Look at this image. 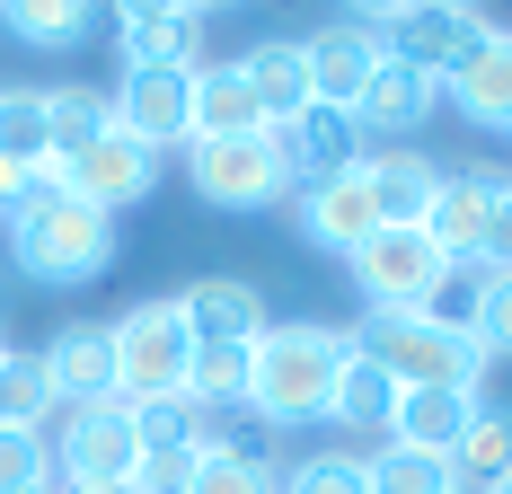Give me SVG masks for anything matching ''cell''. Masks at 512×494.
Here are the masks:
<instances>
[{
  "instance_id": "1",
  "label": "cell",
  "mask_w": 512,
  "mask_h": 494,
  "mask_svg": "<svg viewBox=\"0 0 512 494\" xmlns=\"http://www.w3.org/2000/svg\"><path fill=\"white\" fill-rule=\"evenodd\" d=\"M9 256H18V274L27 283H89V274H106V256H115V221L106 212H89V203H71V186H62V168H36L27 177V195L9 203Z\"/></svg>"
},
{
  "instance_id": "2",
  "label": "cell",
  "mask_w": 512,
  "mask_h": 494,
  "mask_svg": "<svg viewBox=\"0 0 512 494\" xmlns=\"http://www.w3.org/2000/svg\"><path fill=\"white\" fill-rule=\"evenodd\" d=\"M345 353H354V336H345V327H318V318L265 327V336H256V371H248V415L274 424V433L327 424V397H336Z\"/></svg>"
},
{
  "instance_id": "3",
  "label": "cell",
  "mask_w": 512,
  "mask_h": 494,
  "mask_svg": "<svg viewBox=\"0 0 512 494\" xmlns=\"http://www.w3.org/2000/svg\"><path fill=\"white\" fill-rule=\"evenodd\" d=\"M354 353H371L398 389H477L486 380V353L477 336H451V327H433V318H415V309H362V327H345Z\"/></svg>"
},
{
  "instance_id": "4",
  "label": "cell",
  "mask_w": 512,
  "mask_h": 494,
  "mask_svg": "<svg viewBox=\"0 0 512 494\" xmlns=\"http://www.w3.org/2000/svg\"><path fill=\"white\" fill-rule=\"evenodd\" d=\"M106 336H115V397H124V406H151V397H186V362H195V336H186L177 300H142V309H124Z\"/></svg>"
},
{
  "instance_id": "5",
  "label": "cell",
  "mask_w": 512,
  "mask_h": 494,
  "mask_svg": "<svg viewBox=\"0 0 512 494\" xmlns=\"http://www.w3.org/2000/svg\"><path fill=\"white\" fill-rule=\"evenodd\" d=\"M45 442H53L62 486H133V468H142V433H133V406L124 397L62 406V433H45Z\"/></svg>"
},
{
  "instance_id": "6",
  "label": "cell",
  "mask_w": 512,
  "mask_h": 494,
  "mask_svg": "<svg viewBox=\"0 0 512 494\" xmlns=\"http://www.w3.org/2000/svg\"><path fill=\"white\" fill-rule=\"evenodd\" d=\"M186 177H195V195L221 203V212H265V203L292 195V168H283L274 124L248 133V142H186Z\"/></svg>"
},
{
  "instance_id": "7",
  "label": "cell",
  "mask_w": 512,
  "mask_h": 494,
  "mask_svg": "<svg viewBox=\"0 0 512 494\" xmlns=\"http://www.w3.org/2000/svg\"><path fill=\"white\" fill-rule=\"evenodd\" d=\"M354 18L380 36L389 62H407V71H424V80H451V71H460V53L495 27L486 9H354Z\"/></svg>"
},
{
  "instance_id": "8",
  "label": "cell",
  "mask_w": 512,
  "mask_h": 494,
  "mask_svg": "<svg viewBox=\"0 0 512 494\" xmlns=\"http://www.w3.org/2000/svg\"><path fill=\"white\" fill-rule=\"evenodd\" d=\"M345 265H354V283H362L371 309H424V300L442 292V274H451V256L424 239V230H371Z\"/></svg>"
},
{
  "instance_id": "9",
  "label": "cell",
  "mask_w": 512,
  "mask_h": 494,
  "mask_svg": "<svg viewBox=\"0 0 512 494\" xmlns=\"http://www.w3.org/2000/svg\"><path fill=\"white\" fill-rule=\"evenodd\" d=\"M115 98V133L142 150H186L195 142V71H124Z\"/></svg>"
},
{
  "instance_id": "10",
  "label": "cell",
  "mask_w": 512,
  "mask_h": 494,
  "mask_svg": "<svg viewBox=\"0 0 512 494\" xmlns=\"http://www.w3.org/2000/svg\"><path fill=\"white\" fill-rule=\"evenodd\" d=\"M62 168V186H71V203H89V212H124V203H142L159 186V150L124 142V133H106V142H89L80 159H53Z\"/></svg>"
},
{
  "instance_id": "11",
  "label": "cell",
  "mask_w": 512,
  "mask_h": 494,
  "mask_svg": "<svg viewBox=\"0 0 512 494\" xmlns=\"http://www.w3.org/2000/svg\"><path fill=\"white\" fill-rule=\"evenodd\" d=\"M115 62L124 71H204V9H115Z\"/></svg>"
},
{
  "instance_id": "12",
  "label": "cell",
  "mask_w": 512,
  "mask_h": 494,
  "mask_svg": "<svg viewBox=\"0 0 512 494\" xmlns=\"http://www.w3.org/2000/svg\"><path fill=\"white\" fill-rule=\"evenodd\" d=\"M274 142H283L292 186H327V177H345V168L371 159V150H362V124L345 115V106H301L292 124H274Z\"/></svg>"
},
{
  "instance_id": "13",
  "label": "cell",
  "mask_w": 512,
  "mask_h": 494,
  "mask_svg": "<svg viewBox=\"0 0 512 494\" xmlns=\"http://www.w3.org/2000/svg\"><path fill=\"white\" fill-rule=\"evenodd\" d=\"M301 53H309V89H318V106H345V115H354V98L371 89V71L389 62L362 18H336V27L301 36Z\"/></svg>"
},
{
  "instance_id": "14",
  "label": "cell",
  "mask_w": 512,
  "mask_h": 494,
  "mask_svg": "<svg viewBox=\"0 0 512 494\" xmlns=\"http://www.w3.org/2000/svg\"><path fill=\"white\" fill-rule=\"evenodd\" d=\"M177 318H186V336L195 345H256L274 318H265V292L239 283V274H204V283H186L177 292Z\"/></svg>"
},
{
  "instance_id": "15",
  "label": "cell",
  "mask_w": 512,
  "mask_h": 494,
  "mask_svg": "<svg viewBox=\"0 0 512 494\" xmlns=\"http://www.w3.org/2000/svg\"><path fill=\"white\" fill-rule=\"evenodd\" d=\"M442 98L460 106L468 124H486V133H512V27H486V36L460 53V71L442 80Z\"/></svg>"
},
{
  "instance_id": "16",
  "label": "cell",
  "mask_w": 512,
  "mask_h": 494,
  "mask_svg": "<svg viewBox=\"0 0 512 494\" xmlns=\"http://www.w3.org/2000/svg\"><path fill=\"white\" fill-rule=\"evenodd\" d=\"M433 106H442V80H424V71H407V62H380L371 89L354 98V124H362V142L380 133L389 150H407V133L433 124Z\"/></svg>"
},
{
  "instance_id": "17",
  "label": "cell",
  "mask_w": 512,
  "mask_h": 494,
  "mask_svg": "<svg viewBox=\"0 0 512 494\" xmlns=\"http://www.w3.org/2000/svg\"><path fill=\"white\" fill-rule=\"evenodd\" d=\"M371 230H380V203H371V177H362V168L327 177V186H301V239H309V247L354 256Z\"/></svg>"
},
{
  "instance_id": "18",
  "label": "cell",
  "mask_w": 512,
  "mask_h": 494,
  "mask_svg": "<svg viewBox=\"0 0 512 494\" xmlns=\"http://www.w3.org/2000/svg\"><path fill=\"white\" fill-rule=\"evenodd\" d=\"M45 371H53V397L62 406H98V397H115V336L89 327V318H71L45 345Z\"/></svg>"
},
{
  "instance_id": "19",
  "label": "cell",
  "mask_w": 512,
  "mask_h": 494,
  "mask_svg": "<svg viewBox=\"0 0 512 494\" xmlns=\"http://www.w3.org/2000/svg\"><path fill=\"white\" fill-rule=\"evenodd\" d=\"M477 406H486V389H398L389 442H407V450H433V459H451V442H460L468 424H477Z\"/></svg>"
},
{
  "instance_id": "20",
  "label": "cell",
  "mask_w": 512,
  "mask_h": 494,
  "mask_svg": "<svg viewBox=\"0 0 512 494\" xmlns=\"http://www.w3.org/2000/svg\"><path fill=\"white\" fill-rule=\"evenodd\" d=\"M362 177H371V203H380V230H424V212L442 195V168L424 150H380V159H362Z\"/></svg>"
},
{
  "instance_id": "21",
  "label": "cell",
  "mask_w": 512,
  "mask_h": 494,
  "mask_svg": "<svg viewBox=\"0 0 512 494\" xmlns=\"http://www.w3.org/2000/svg\"><path fill=\"white\" fill-rule=\"evenodd\" d=\"M486 212H495V177H442V195L424 212V239L451 265H477L486 256Z\"/></svg>"
},
{
  "instance_id": "22",
  "label": "cell",
  "mask_w": 512,
  "mask_h": 494,
  "mask_svg": "<svg viewBox=\"0 0 512 494\" xmlns=\"http://www.w3.org/2000/svg\"><path fill=\"white\" fill-rule=\"evenodd\" d=\"M239 71H248V89H256V106H265V124H292L301 106H318L301 36H265V45H248V53H239Z\"/></svg>"
},
{
  "instance_id": "23",
  "label": "cell",
  "mask_w": 512,
  "mask_h": 494,
  "mask_svg": "<svg viewBox=\"0 0 512 494\" xmlns=\"http://www.w3.org/2000/svg\"><path fill=\"white\" fill-rule=\"evenodd\" d=\"M265 133V106H256L248 71L239 62H204L195 71V142H248Z\"/></svg>"
},
{
  "instance_id": "24",
  "label": "cell",
  "mask_w": 512,
  "mask_h": 494,
  "mask_svg": "<svg viewBox=\"0 0 512 494\" xmlns=\"http://www.w3.org/2000/svg\"><path fill=\"white\" fill-rule=\"evenodd\" d=\"M512 477V406H477L460 442H451V494H495Z\"/></svg>"
},
{
  "instance_id": "25",
  "label": "cell",
  "mask_w": 512,
  "mask_h": 494,
  "mask_svg": "<svg viewBox=\"0 0 512 494\" xmlns=\"http://www.w3.org/2000/svg\"><path fill=\"white\" fill-rule=\"evenodd\" d=\"M389 415H398V380H389L371 353H345L336 397H327V424H345V433H389Z\"/></svg>"
},
{
  "instance_id": "26",
  "label": "cell",
  "mask_w": 512,
  "mask_h": 494,
  "mask_svg": "<svg viewBox=\"0 0 512 494\" xmlns=\"http://www.w3.org/2000/svg\"><path fill=\"white\" fill-rule=\"evenodd\" d=\"M115 133V98L106 89H45V142L53 159H80L89 142Z\"/></svg>"
},
{
  "instance_id": "27",
  "label": "cell",
  "mask_w": 512,
  "mask_h": 494,
  "mask_svg": "<svg viewBox=\"0 0 512 494\" xmlns=\"http://www.w3.org/2000/svg\"><path fill=\"white\" fill-rule=\"evenodd\" d=\"M45 415H62L45 353H18V345H9V362H0V424H9V433H45Z\"/></svg>"
},
{
  "instance_id": "28",
  "label": "cell",
  "mask_w": 512,
  "mask_h": 494,
  "mask_svg": "<svg viewBox=\"0 0 512 494\" xmlns=\"http://www.w3.org/2000/svg\"><path fill=\"white\" fill-rule=\"evenodd\" d=\"M248 371H256V345H195L186 397H195L204 415H230V406H248Z\"/></svg>"
},
{
  "instance_id": "29",
  "label": "cell",
  "mask_w": 512,
  "mask_h": 494,
  "mask_svg": "<svg viewBox=\"0 0 512 494\" xmlns=\"http://www.w3.org/2000/svg\"><path fill=\"white\" fill-rule=\"evenodd\" d=\"M98 18H106V9H80V0H9V9H0V27H9L18 45H45V53L80 45Z\"/></svg>"
},
{
  "instance_id": "30",
  "label": "cell",
  "mask_w": 512,
  "mask_h": 494,
  "mask_svg": "<svg viewBox=\"0 0 512 494\" xmlns=\"http://www.w3.org/2000/svg\"><path fill=\"white\" fill-rule=\"evenodd\" d=\"M362 477H371V494H451V459L407 450V442H380L362 459Z\"/></svg>"
},
{
  "instance_id": "31",
  "label": "cell",
  "mask_w": 512,
  "mask_h": 494,
  "mask_svg": "<svg viewBox=\"0 0 512 494\" xmlns=\"http://www.w3.org/2000/svg\"><path fill=\"white\" fill-rule=\"evenodd\" d=\"M186 494H283V468L265 450H204Z\"/></svg>"
},
{
  "instance_id": "32",
  "label": "cell",
  "mask_w": 512,
  "mask_h": 494,
  "mask_svg": "<svg viewBox=\"0 0 512 494\" xmlns=\"http://www.w3.org/2000/svg\"><path fill=\"white\" fill-rule=\"evenodd\" d=\"M0 159H18V168H53L45 89H0Z\"/></svg>"
},
{
  "instance_id": "33",
  "label": "cell",
  "mask_w": 512,
  "mask_h": 494,
  "mask_svg": "<svg viewBox=\"0 0 512 494\" xmlns=\"http://www.w3.org/2000/svg\"><path fill=\"white\" fill-rule=\"evenodd\" d=\"M62 468H53V442L45 433H9L0 424V494H53Z\"/></svg>"
},
{
  "instance_id": "34",
  "label": "cell",
  "mask_w": 512,
  "mask_h": 494,
  "mask_svg": "<svg viewBox=\"0 0 512 494\" xmlns=\"http://www.w3.org/2000/svg\"><path fill=\"white\" fill-rule=\"evenodd\" d=\"M477 292H486V265H451L442 292L424 300L415 318H433V327H451V336H477Z\"/></svg>"
},
{
  "instance_id": "35",
  "label": "cell",
  "mask_w": 512,
  "mask_h": 494,
  "mask_svg": "<svg viewBox=\"0 0 512 494\" xmlns=\"http://www.w3.org/2000/svg\"><path fill=\"white\" fill-rule=\"evenodd\" d=\"M283 494H371V477H362L354 450H309L301 468L283 477Z\"/></svg>"
},
{
  "instance_id": "36",
  "label": "cell",
  "mask_w": 512,
  "mask_h": 494,
  "mask_svg": "<svg viewBox=\"0 0 512 494\" xmlns=\"http://www.w3.org/2000/svg\"><path fill=\"white\" fill-rule=\"evenodd\" d=\"M477 353H512V265H486V292H477Z\"/></svg>"
},
{
  "instance_id": "37",
  "label": "cell",
  "mask_w": 512,
  "mask_h": 494,
  "mask_svg": "<svg viewBox=\"0 0 512 494\" xmlns=\"http://www.w3.org/2000/svg\"><path fill=\"white\" fill-rule=\"evenodd\" d=\"M477 265H495V274L512 265V186H495V212H486V256H477Z\"/></svg>"
},
{
  "instance_id": "38",
  "label": "cell",
  "mask_w": 512,
  "mask_h": 494,
  "mask_svg": "<svg viewBox=\"0 0 512 494\" xmlns=\"http://www.w3.org/2000/svg\"><path fill=\"white\" fill-rule=\"evenodd\" d=\"M27 177H36V168H18V159H0V221H9V203L27 195Z\"/></svg>"
},
{
  "instance_id": "39",
  "label": "cell",
  "mask_w": 512,
  "mask_h": 494,
  "mask_svg": "<svg viewBox=\"0 0 512 494\" xmlns=\"http://www.w3.org/2000/svg\"><path fill=\"white\" fill-rule=\"evenodd\" d=\"M53 494H133V486H53Z\"/></svg>"
},
{
  "instance_id": "40",
  "label": "cell",
  "mask_w": 512,
  "mask_h": 494,
  "mask_svg": "<svg viewBox=\"0 0 512 494\" xmlns=\"http://www.w3.org/2000/svg\"><path fill=\"white\" fill-rule=\"evenodd\" d=\"M0 362H9V336H0Z\"/></svg>"
},
{
  "instance_id": "41",
  "label": "cell",
  "mask_w": 512,
  "mask_h": 494,
  "mask_svg": "<svg viewBox=\"0 0 512 494\" xmlns=\"http://www.w3.org/2000/svg\"><path fill=\"white\" fill-rule=\"evenodd\" d=\"M495 494H512V477H504V486H495Z\"/></svg>"
}]
</instances>
